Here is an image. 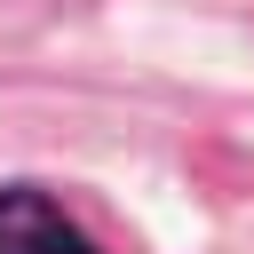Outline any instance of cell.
<instances>
[{"mask_svg": "<svg viewBox=\"0 0 254 254\" xmlns=\"http://www.w3.org/2000/svg\"><path fill=\"white\" fill-rule=\"evenodd\" d=\"M0 254H103L48 190L32 183H8L0 190Z\"/></svg>", "mask_w": 254, "mask_h": 254, "instance_id": "1", "label": "cell"}]
</instances>
